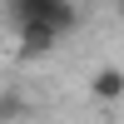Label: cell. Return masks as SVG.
I'll use <instances>...</instances> for the list:
<instances>
[{
  "instance_id": "cell-3",
  "label": "cell",
  "mask_w": 124,
  "mask_h": 124,
  "mask_svg": "<svg viewBox=\"0 0 124 124\" xmlns=\"http://www.w3.org/2000/svg\"><path fill=\"white\" fill-rule=\"evenodd\" d=\"M119 20H124V0H119Z\"/></svg>"
},
{
  "instance_id": "cell-2",
  "label": "cell",
  "mask_w": 124,
  "mask_h": 124,
  "mask_svg": "<svg viewBox=\"0 0 124 124\" xmlns=\"http://www.w3.org/2000/svg\"><path fill=\"white\" fill-rule=\"evenodd\" d=\"M89 94L104 99V104L124 99V70H119V65H99V70H94V79H89Z\"/></svg>"
},
{
  "instance_id": "cell-1",
  "label": "cell",
  "mask_w": 124,
  "mask_h": 124,
  "mask_svg": "<svg viewBox=\"0 0 124 124\" xmlns=\"http://www.w3.org/2000/svg\"><path fill=\"white\" fill-rule=\"evenodd\" d=\"M10 20L15 25H40L55 40H65L79 25V10H75V0H10Z\"/></svg>"
}]
</instances>
